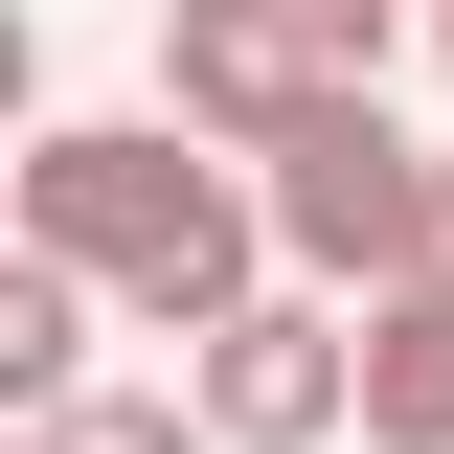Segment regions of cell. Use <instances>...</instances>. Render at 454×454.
I'll return each instance as SVG.
<instances>
[{
    "instance_id": "obj_1",
    "label": "cell",
    "mask_w": 454,
    "mask_h": 454,
    "mask_svg": "<svg viewBox=\"0 0 454 454\" xmlns=\"http://www.w3.org/2000/svg\"><path fill=\"white\" fill-rule=\"evenodd\" d=\"M23 250L114 273L137 340H205V318H250V295L295 273L273 250V182L227 160L205 114H46V137H23Z\"/></svg>"
},
{
    "instance_id": "obj_2",
    "label": "cell",
    "mask_w": 454,
    "mask_h": 454,
    "mask_svg": "<svg viewBox=\"0 0 454 454\" xmlns=\"http://www.w3.org/2000/svg\"><path fill=\"white\" fill-rule=\"evenodd\" d=\"M250 182H273V250H295L318 295H387V273H432V182H454V137H409L387 68H340Z\"/></svg>"
},
{
    "instance_id": "obj_3",
    "label": "cell",
    "mask_w": 454,
    "mask_h": 454,
    "mask_svg": "<svg viewBox=\"0 0 454 454\" xmlns=\"http://www.w3.org/2000/svg\"><path fill=\"white\" fill-rule=\"evenodd\" d=\"M182 387H205V432H227V454H364V295L273 273L250 318L182 340Z\"/></svg>"
},
{
    "instance_id": "obj_4",
    "label": "cell",
    "mask_w": 454,
    "mask_h": 454,
    "mask_svg": "<svg viewBox=\"0 0 454 454\" xmlns=\"http://www.w3.org/2000/svg\"><path fill=\"white\" fill-rule=\"evenodd\" d=\"M318 91H340L318 0H160V114H205L227 160H273V137H295Z\"/></svg>"
},
{
    "instance_id": "obj_5",
    "label": "cell",
    "mask_w": 454,
    "mask_h": 454,
    "mask_svg": "<svg viewBox=\"0 0 454 454\" xmlns=\"http://www.w3.org/2000/svg\"><path fill=\"white\" fill-rule=\"evenodd\" d=\"M364 454H454V273L364 295Z\"/></svg>"
},
{
    "instance_id": "obj_6",
    "label": "cell",
    "mask_w": 454,
    "mask_h": 454,
    "mask_svg": "<svg viewBox=\"0 0 454 454\" xmlns=\"http://www.w3.org/2000/svg\"><path fill=\"white\" fill-rule=\"evenodd\" d=\"M91 295H114V273H68V250H23V273H0V432L91 387Z\"/></svg>"
},
{
    "instance_id": "obj_7",
    "label": "cell",
    "mask_w": 454,
    "mask_h": 454,
    "mask_svg": "<svg viewBox=\"0 0 454 454\" xmlns=\"http://www.w3.org/2000/svg\"><path fill=\"white\" fill-rule=\"evenodd\" d=\"M0 454H227V432H205V387H68V409H23Z\"/></svg>"
},
{
    "instance_id": "obj_8",
    "label": "cell",
    "mask_w": 454,
    "mask_h": 454,
    "mask_svg": "<svg viewBox=\"0 0 454 454\" xmlns=\"http://www.w3.org/2000/svg\"><path fill=\"white\" fill-rule=\"evenodd\" d=\"M409 23H432V0H318V46H340V68H387Z\"/></svg>"
},
{
    "instance_id": "obj_9",
    "label": "cell",
    "mask_w": 454,
    "mask_h": 454,
    "mask_svg": "<svg viewBox=\"0 0 454 454\" xmlns=\"http://www.w3.org/2000/svg\"><path fill=\"white\" fill-rule=\"evenodd\" d=\"M432 273H454V182H432Z\"/></svg>"
},
{
    "instance_id": "obj_10",
    "label": "cell",
    "mask_w": 454,
    "mask_h": 454,
    "mask_svg": "<svg viewBox=\"0 0 454 454\" xmlns=\"http://www.w3.org/2000/svg\"><path fill=\"white\" fill-rule=\"evenodd\" d=\"M432 68H454V0H432Z\"/></svg>"
}]
</instances>
